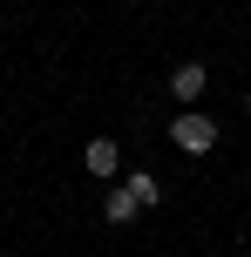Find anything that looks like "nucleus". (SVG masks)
<instances>
[{
  "instance_id": "f257e3e1",
  "label": "nucleus",
  "mask_w": 251,
  "mask_h": 257,
  "mask_svg": "<svg viewBox=\"0 0 251 257\" xmlns=\"http://www.w3.org/2000/svg\"><path fill=\"white\" fill-rule=\"evenodd\" d=\"M170 142H177L184 156H211V149H217V122L197 115V108H184V115L170 122Z\"/></svg>"
},
{
  "instance_id": "f03ea898",
  "label": "nucleus",
  "mask_w": 251,
  "mask_h": 257,
  "mask_svg": "<svg viewBox=\"0 0 251 257\" xmlns=\"http://www.w3.org/2000/svg\"><path fill=\"white\" fill-rule=\"evenodd\" d=\"M81 163H89V176H116V163H122V149L109 136H95L89 149H81Z\"/></svg>"
},
{
  "instance_id": "7ed1b4c3",
  "label": "nucleus",
  "mask_w": 251,
  "mask_h": 257,
  "mask_svg": "<svg viewBox=\"0 0 251 257\" xmlns=\"http://www.w3.org/2000/svg\"><path fill=\"white\" fill-rule=\"evenodd\" d=\"M204 81H211V75H204V61H184V68L170 75V95H177V102H197Z\"/></svg>"
},
{
  "instance_id": "20e7f679",
  "label": "nucleus",
  "mask_w": 251,
  "mask_h": 257,
  "mask_svg": "<svg viewBox=\"0 0 251 257\" xmlns=\"http://www.w3.org/2000/svg\"><path fill=\"white\" fill-rule=\"evenodd\" d=\"M122 190L136 196V210H149V203H156V196H163V183H156V176H143V169H136V176L122 183Z\"/></svg>"
},
{
  "instance_id": "39448f33",
  "label": "nucleus",
  "mask_w": 251,
  "mask_h": 257,
  "mask_svg": "<svg viewBox=\"0 0 251 257\" xmlns=\"http://www.w3.org/2000/svg\"><path fill=\"white\" fill-rule=\"evenodd\" d=\"M102 217H109V223H129V217H136V196H129V190H109Z\"/></svg>"
},
{
  "instance_id": "423d86ee",
  "label": "nucleus",
  "mask_w": 251,
  "mask_h": 257,
  "mask_svg": "<svg viewBox=\"0 0 251 257\" xmlns=\"http://www.w3.org/2000/svg\"><path fill=\"white\" fill-rule=\"evenodd\" d=\"M244 108H251V95H244Z\"/></svg>"
}]
</instances>
